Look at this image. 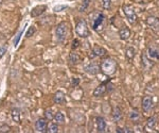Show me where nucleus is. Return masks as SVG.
<instances>
[{
    "label": "nucleus",
    "mask_w": 159,
    "mask_h": 133,
    "mask_svg": "<svg viewBox=\"0 0 159 133\" xmlns=\"http://www.w3.org/2000/svg\"><path fill=\"white\" fill-rule=\"evenodd\" d=\"M101 70L106 76H112L117 71L118 64L117 61L111 58H106L101 62Z\"/></svg>",
    "instance_id": "f257e3e1"
},
{
    "label": "nucleus",
    "mask_w": 159,
    "mask_h": 133,
    "mask_svg": "<svg viewBox=\"0 0 159 133\" xmlns=\"http://www.w3.org/2000/svg\"><path fill=\"white\" fill-rule=\"evenodd\" d=\"M68 33V25L67 22L61 21L57 26H56L55 29V37H56V42L57 43H64V40H66Z\"/></svg>",
    "instance_id": "f03ea898"
},
{
    "label": "nucleus",
    "mask_w": 159,
    "mask_h": 133,
    "mask_svg": "<svg viewBox=\"0 0 159 133\" xmlns=\"http://www.w3.org/2000/svg\"><path fill=\"white\" fill-rule=\"evenodd\" d=\"M75 32L80 37L86 38L89 36V29L85 19H79L75 26Z\"/></svg>",
    "instance_id": "7ed1b4c3"
},
{
    "label": "nucleus",
    "mask_w": 159,
    "mask_h": 133,
    "mask_svg": "<svg viewBox=\"0 0 159 133\" xmlns=\"http://www.w3.org/2000/svg\"><path fill=\"white\" fill-rule=\"evenodd\" d=\"M123 13H124L125 17H126L130 24L134 25L137 22V14H136L135 9L133 6H129V4L123 6Z\"/></svg>",
    "instance_id": "20e7f679"
},
{
    "label": "nucleus",
    "mask_w": 159,
    "mask_h": 133,
    "mask_svg": "<svg viewBox=\"0 0 159 133\" xmlns=\"http://www.w3.org/2000/svg\"><path fill=\"white\" fill-rule=\"evenodd\" d=\"M84 70H85L87 74H89V75L93 76V75L99 74V71L101 70V66H100L99 64L96 63V62H91V63H89L88 65L85 66Z\"/></svg>",
    "instance_id": "39448f33"
},
{
    "label": "nucleus",
    "mask_w": 159,
    "mask_h": 133,
    "mask_svg": "<svg viewBox=\"0 0 159 133\" xmlns=\"http://www.w3.org/2000/svg\"><path fill=\"white\" fill-rule=\"evenodd\" d=\"M154 108V100L152 96H144L142 99V109L144 112H150Z\"/></svg>",
    "instance_id": "423d86ee"
},
{
    "label": "nucleus",
    "mask_w": 159,
    "mask_h": 133,
    "mask_svg": "<svg viewBox=\"0 0 159 133\" xmlns=\"http://www.w3.org/2000/svg\"><path fill=\"white\" fill-rule=\"evenodd\" d=\"M109 81H110V79H107L105 82L103 83H101L99 86H97L96 89L93 91V95L94 97H100V96H103L105 93H106V91H107V85L106 84L107 83H109Z\"/></svg>",
    "instance_id": "0eeeda50"
},
{
    "label": "nucleus",
    "mask_w": 159,
    "mask_h": 133,
    "mask_svg": "<svg viewBox=\"0 0 159 133\" xmlns=\"http://www.w3.org/2000/svg\"><path fill=\"white\" fill-rule=\"evenodd\" d=\"M35 130L37 132L40 133H45L48 130V124H47V119L46 118H39L37 119L35 122Z\"/></svg>",
    "instance_id": "6e6552de"
},
{
    "label": "nucleus",
    "mask_w": 159,
    "mask_h": 133,
    "mask_svg": "<svg viewBox=\"0 0 159 133\" xmlns=\"http://www.w3.org/2000/svg\"><path fill=\"white\" fill-rule=\"evenodd\" d=\"M107 55V51L106 49H104L103 47H100V46H94L93 49L91 50V53H90V58H94V57H105Z\"/></svg>",
    "instance_id": "1a4fd4ad"
},
{
    "label": "nucleus",
    "mask_w": 159,
    "mask_h": 133,
    "mask_svg": "<svg viewBox=\"0 0 159 133\" xmlns=\"http://www.w3.org/2000/svg\"><path fill=\"white\" fill-rule=\"evenodd\" d=\"M147 24L151 29L154 30V31H158L159 30V18H157V17H155V16L148 17Z\"/></svg>",
    "instance_id": "9d476101"
},
{
    "label": "nucleus",
    "mask_w": 159,
    "mask_h": 133,
    "mask_svg": "<svg viewBox=\"0 0 159 133\" xmlns=\"http://www.w3.org/2000/svg\"><path fill=\"white\" fill-rule=\"evenodd\" d=\"M53 100L56 104H64L66 102V97H65V93L61 91H57L54 94V97H53Z\"/></svg>",
    "instance_id": "9b49d317"
},
{
    "label": "nucleus",
    "mask_w": 159,
    "mask_h": 133,
    "mask_svg": "<svg viewBox=\"0 0 159 133\" xmlns=\"http://www.w3.org/2000/svg\"><path fill=\"white\" fill-rule=\"evenodd\" d=\"M96 122H97V129H98L99 132H105L106 131V121L102 116H98L96 118Z\"/></svg>",
    "instance_id": "f8f14e48"
},
{
    "label": "nucleus",
    "mask_w": 159,
    "mask_h": 133,
    "mask_svg": "<svg viewBox=\"0 0 159 133\" xmlns=\"http://www.w3.org/2000/svg\"><path fill=\"white\" fill-rule=\"evenodd\" d=\"M46 9H47V7H46L45 4H42V6L35 7L34 9H32V11H31V16H32V17H38V16H40V15H42L43 13L46 11Z\"/></svg>",
    "instance_id": "ddd939ff"
},
{
    "label": "nucleus",
    "mask_w": 159,
    "mask_h": 133,
    "mask_svg": "<svg viewBox=\"0 0 159 133\" xmlns=\"http://www.w3.org/2000/svg\"><path fill=\"white\" fill-rule=\"evenodd\" d=\"M130 34H132V32H130L129 28H127L126 26H125V27H122L121 29L119 30V36L122 40H129L130 37Z\"/></svg>",
    "instance_id": "4468645a"
},
{
    "label": "nucleus",
    "mask_w": 159,
    "mask_h": 133,
    "mask_svg": "<svg viewBox=\"0 0 159 133\" xmlns=\"http://www.w3.org/2000/svg\"><path fill=\"white\" fill-rule=\"evenodd\" d=\"M142 66L145 70L151 69V68L154 66V62H152L151 60H148V55H145V53H143L142 55Z\"/></svg>",
    "instance_id": "2eb2a0df"
},
{
    "label": "nucleus",
    "mask_w": 159,
    "mask_h": 133,
    "mask_svg": "<svg viewBox=\"0 0 159 133\" xmlns=\"http://www.w3.org/2000/svg\"><path fill=\"white\" fill-rule=\"evenodd\" d=\"M148 59H153V60H159V50L150 47L148 50Z\"/></svg>",
    "instance_id": "dca6fc26"
},
{
    "label": "nucleus",
    "mask_w": 159,
    "mask_h": 133,
    "mask_svg": "<svg viewBox=\"0 0 159 133\" xmlns=\"http://www.w3.org/2000/svg\"><path fill=\"white\" fill-rule=\"evenodd\" d=\"M122 111L120 110V108H115L114 111H112V119H114L115 122H118L122 119Z\"/></svg>",
    "instance_id": "f3484780"
},
{
    "label": "nucleus",
    "mask_w": 159,
    "mask_h": 133,
    "mask_svg": "<svg viewBox=\"0 0 159 133\" xmlns=\"http://www.w3.org/2000/svg\"><path fill=\"white\" fill-rule=\"evenodd\" d=\"M129 117L133 122H137V121H139V119H140V113L138 112V110H136V109L132 110L129 114Z\"/></svg>",
    "instance_id": "a211bd4d"
},
{
    "label": "nucleus",
    "mask_w": 159,
    "mask_h": 133,
    "mask_svg": "<svg viewBox=\"0 0 159 133\" xmlns=\"http://www.w3.org/2000/svg\"><path fill=\"white\" fill-rule=\"evenodd\" d=\"M104 18H105V17H104L103 14H99L98 16H97V18L94 19V22H93V25H92V29H93V30L98 29L99 26L102 25V22H103Z\"/></svg>",
    "instance_id": "6ab92c4d"
},
{
    "label": "nucleus",
    "mask_w": 159,
    "mask_h": 133,
    "mask_svg": "<svg viewBox=\"0 0 159 133\" xmlns=\"http://www.w3.org/2000/svg\"><path fill=\"white\" fill-rule=\"evenodd\" d=\"M80 61H81V58H80V55L78 53L75 52H71L70 55H69V62L71 64H73V65H76L78 63H80Z\"/></svg>",
    "instance_id": "aec40b11"
},
{
    "label": "nucleus",
    "mask_w": 159,
    "mask_h": 133,
    "mask_svg": "<svg viewBox=\"0 0 159 133\" xmlns=\"http://www.w3.org/2000/svg\"><path fill=\"white\" fill-rule=\"evenodd\" d=\"M12 119L15 122H17V124H20V121H21V118H20V111L18 109H13L12 110Z\"/></svg>",
    "instance_id": "412c9836"
},
{
    "label": "nucleus",
    "mask_w": 159,
    "mask_h": 133,
    "mask_svg": "<svg viewBox=\"0 0 159 133\" xmlns=\"http://www.w3.org/2000/svg\"><path fill=\"white\" fill-rule=\"evenodd\" d=\"M156 124H157V118H156V117H150L147 121V128L148 129L153 130L154 128H155Z\"/></svg>",
    "instance_id": "4be33fe9"
},
{
    "label": "nucleus",
    "mask_w": 159,
    "mask_h": 133,
    "mask_svg": "<svg viewBox=\"0 0 159 133\" xmlns=\"http://www.w3.org/2000/svg\"><path fill=\"white\" fill-rule=\"evenodd\" d=\"M54 121L56 122H60V124H64L65 122V116H64V114L61 112H57L54 115Z\"/></svg>",
    "instance_id": "5701e85b"
},
{
    "label": "nucleus",
    "mask_w": 159,
    "mask_h": 133,
    "mask_svg": "<svg viewBox=\"0 0 159 133\" xmlns=\"http://www.w3.org/2000/svg\"><path fill=\"white\" fill-rule=\"evenodd\" d=\"M47 132H49V133H57L58 132L57 124H55V122H51V124L49 125V127H48Z\"/></svg>",
    "instance_id": "b1692460"
},
{
    "label": "nucleus",
    "mask_w": 159,
    "mask_h": 133,
    "mask_svg": "<svg viewBox=\"0 0 159 133\" xmlns=\"http://www.w3.org/2000/svg\"><path fill=\"white\" fill-rule=\"evenodd\" d=\"M125 55H126V58L127 59H129V60H132L133 58L135 57V55H136V50H135V48H133V47H129L126 49V52H125Z\"/></svg>",
    "instance_id": "393cba45"
},
{
    "label": "nucleus",
    "mask_w": 159,
    "mask_h": 133,
    "mask_svg": "<svg viewBox=\"0 0 159 133\" xmlns=\"http://www.w3.org/2000/svg\"><path fill=\"white\" fill-rule=\"evenodd\" d=\"M43 114H45V118L47 119V121H52V119H54V114H53V111L51 109L46 110Z\"/></svg>",
    "instance_id": "a878e982"
},
{
    "label": "nucleus",
    "mask_w": 159,
    "mask_h": 133,
    "mask_svg": "<svg viewBox=\"0 0 159 133\" xmlns=\"http://www.w3.org/2000/svg\"><path fill=\"white\" fill-rule=\"evenodd\" d=\"M22 34H24V29H21L18 33H17L16 37H15L14 42H13V44H14V47H17V45H18V43H19L20 38H21V35Z\"/></svg>",
    "instance_id": "bb28decb"
},
{
    "label": "nucleus",
    "mask_w": 159,
    "mask_h": 133,
    "mask_svg": "<svg viewBox=\"0 0 159 133\" xmlns=\"http://www.w3.org/2000/svg\"><path fill=\"white\" fill-rule=\"evenodd\" d=\"M35 32H36V28H35V26H31L29 29H28L27 33H25V37H27V38L31 37Z\"/></svg>",
    "instance_id": "cd10ccee"
},
{
    "label": "nucleus",
    "mask_w": 159,
    "mask_h": 133,
    "mask_svg": "<svg viewBox=\"0 0 159 133\" xmlns=\"http://www.w3.org/2000/svg\"><path fill=\"white\" fill-rule=\"evenodd\" d=\"M89 2H90V0H82V6L80 7V12L85 11L89 6Z\"/></svg>",
    "instance_id": "c85d7f7f"
},
{
    "label": "nucleus",
    "mask_w": 159,
    "mask_h": 133,
    "mask_svg": "<svg viewBox=\"0 0 159 133\" xmlns=\"http://www.w3.org/2000/svg\"><path fill=\"white\" fill-rule=\"evenodd\" d=\"M103 7L105 10H109L111 7V0H103Z\"/></svg>",
    "instance_id": "c756f323"
},
{
    "label": "nucleus",
    "mask_w": 159,
    "mask_h": 133,
    "mask_svg": "<svg viewBox=\"0 0 159 133\" xmlns=\"http://www.w3.org/2000/svg\"><path fill=\"white\" fill-rule=\"evenodd\" d=\"M10 130H11V128L7 126V125H2V126H0V132H10Z\"/></svg>",
    "instance_id": "7c9ffc66"
},
{
    "label": "nucleus",
    "mask_w": 159,
    "mask_h": 133,
    "mask_svg": "<svg viewBox=\"0 0 159 133\" xmlns=\"http://www.w3.org/2000/svg\"><path fill=\"white\" fill-rule=\"evenodd\" d=\"M7 53V47L6 46H1L0 47V58H2Z\"/></svg>",
    "instance_id": "2f4dec72"
},
{
    "label": "nucleus",
    "mask_w": 159,
    "mask_h": 133,
    "mask_svg": "<svg viewBox=\"0 0 159 133\" xmlns=\"http://www.w3.org/2000/svg\"><path fill=\"white\" fill-rule=\"evenodd\" d=\"M67 6H56V7H54V11L55 12H60V11H61V10H65V9H67Z\"/></svg>",
    "instance_id": "473e14b6"
},
{
    "label": "nucleus",
    "mask_w": 159,
    "mask_h": 133,
    "mask_svg": "<svg viewBox=\"0 0 159 133\" xmlns=\"http://www.w3.org/2000/svg\"><path fill=\"white\" fill-rule=\"evenodd\" d=\"M79 45H80L79 40H74L72 42V49H76V48L79 47Z\"/></svg>",
    "instance_id": "72a5a7b5"
},
{
    "label": "nucleus",
    "mask_w": 159,
    "mask_h": 133,
    "mask_svg": "<svg viewBox=\"0 0 159 133\" xmlns=\"http://www.w3.org/2000/svg\"><path fill=\"white\" fill-rule=\"evenodd\" d=\"M79 83H80V80L78 78H73V80H72V85L75 88V86H78L79 85Z\"/></svg>",
    "instance_id": "f704fd0d"
},
{
    "label": "nucleus",
    "mask_w": 159,
    "mask_h": 133,
    "mask_svg": "<svg viewBox=\"0 0 159 133\" xmlns=\"http://www.w3.org/2000/svg\"><path fill=\"white\" fill-rule=\"evenodd\" d=\"M134 130H132L130 128H124V133H133Z\"/></svg>",
    "instance_id": "c9c22d12"
},
{
    "label": "nucleus",
    "mask_w": 159,
    "mask_h": 133,
    "mask_svg": "<svg viewBox=\"0 0 159 133\" xmlns=\"http://www.w3.org/2000/svg\"><path fill=\"white\" fill-rule=\"evenodd\" d=\"M116 131H117L118 133H124V129H122V128L118 127V128H117V130H116Z\"/></svg>",
    "instance_id": "e433bc0d"
},
{
    "label": "nucleus",
    "mask_w": 159,
    "mask_h": 133,
    "mask_svg": "<svg viewBox=\"0 0 159 133\" xmlns=\"http://www.w3.org/2000/svg\"><path fill=\"white\" fill-rule=\"evenodd\" d=\"M1 3H2V0H0V6H1Z\"/></svg>",
    "instance_id": "4c0bfd02"
}]
</instances>
